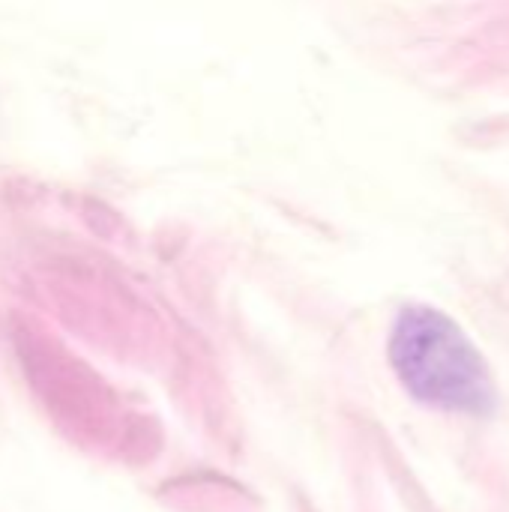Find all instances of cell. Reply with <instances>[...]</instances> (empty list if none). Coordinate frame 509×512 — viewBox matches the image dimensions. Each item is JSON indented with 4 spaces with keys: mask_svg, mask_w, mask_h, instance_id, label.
I'll return each mask as SVG.
<instances>
[{
    "mask_svg": "<svg viewBox=\"0 0 509 512\" xmlns=\"http://www.w3.org/2000/svg\"><path fill=\"white\" fill-rule=\"evenodd\" d=\"M390 366L402 387L444 414L486 417L498 390L468 333L441 309L405 306L390 330Z\"/></svg>",
    "mask_w": 509,
    "mask_h": 512,
    "instance_id": "6da1fadb",
    "label": "cell"
}]
</instances>
